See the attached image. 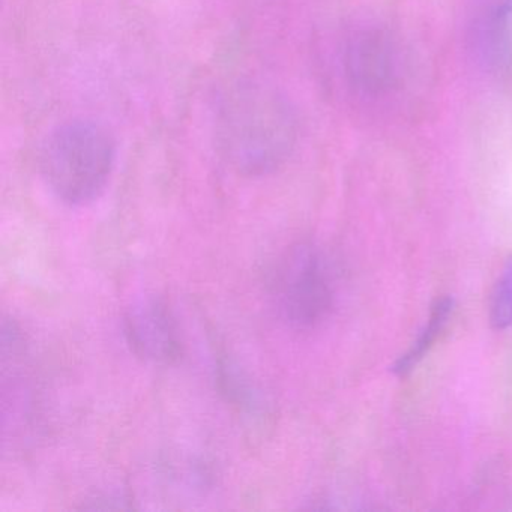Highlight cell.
<instances>
[{
  "mask_svg": "<svg viewBox=\"0 0 512 512\" xmlns=\"http://www.w3.org/2000/svg\"><path fill=\"white\" fill-rule=\"evenodd\" d=\"M491 59L499 67L512 65V0H502L488 23Z\"/></svg>",
  "mask_w": 512,
  "mask_h": 512,
  "instance_id": "52a82bcc",
  "label": "cell"
},
{
  "mask_svg": "<svg viewBox=\"0 0 512 512\" xmlns=\"http://www.w3.org/2000/svg\"><path fill=\"white\" fill-rule=\"evenodd\" d=\"M454 310L455 301L451 296H445V298L437 299V301L434 302L433 307H431L427 325L422 329L418 340H416L415 343L412 344V347L395 362L392 371H394L397 376H407V374L425 358V355L430 352L434 343L439 340L442 332L445 331Z\"/></svg>",
  "mask_w": 512,
  "mask_h": 512,
  "instance_id": "8992f818",
  "label": "cell"
},
{
  "mask_svg": "<svg viewBox=\"0 0 512 512\" xmlns=\"http://www.w3.org/2000/svg\"><path fill=\"white\" fill-rule=\"evenodd\" d=\"M271 295L281 319L296 329H311L334 307L335 286L325 254L299 242L287 248L272 271Z\"/></svg>",
  "mask_w": 512,
  "mask_h": 512,
  "instance_id": "3957f363",
  "label": "cell"
},
{
  "mask_svg": "<svg viewBox=\"0 0 512 512\" xmlns=\"http://www.w3.org/2000/svg\"><path fill=\"white\" fill-rule=\"evenodd\" d=\"M125 337L131 350L154 364H173L182 355L181 332L172 310L158 298L142 299L128 308Z\"/></svg>",
  "mask_w": 512,
  "mask_h": 512,
  "instance_id": "277c9868",
  "label": "cell"
},
{
  "mask_svg": "<svg viewBox=\"0 0 512 512\" xmlns=\"http://www.w3.org/2000/svg\"><path fill=\"white\" fill-rule=\"evenodd\" d=\"M115 163V137L92 119L59 125L41 148V175L52 193L70 206L95 202L109 185Z\"/></svg>",
  "mask_w": 512,
  "mask_h": 512,
  "instance_id": "7a4b0ae2",
  "label": "cell"
},
{
  "mask_svg": "<svg viewBox=\"0 0 512 512\" xmlns=\"http://www.w3.org/2000/svg\"><path fill=\"white\" fill-rule=\"evenodd\" d=\"M490 325L494 331H505L512 326V256L503 265L491 293Z\"/></svg>",
  "mask_w": 512,
  "mask_h": 512,
  "instance_id": "ba28073f",
  "label": "cell"
},
{
  "mask_svg": "<svg viewBox=\"0 0 512 512\" xmlns=\"http://www.w3.org/2000/svg\"><path fill=\"white\" fill-rule=\"evenodd\" d=\"M215 140L221 160L233 172L260 178L280 169L292 155L298 140V119L277 88L245 80L221 100Z\"/></svg>",
  "mask_w": 512,
  "mask_h": 512,
  "instance_id": "6da1fadb",
  "label": "cell"
},
{
  "mask_svg": "<svg viewBox=\"0 0 512 512\" xmlns=\"http://www.w3.org/2000/svg\"><path fill=\"white\" fill-rule=\"evenodd\" d=\"M347 71L364 94L389 91L395 80V59L388 38L373 31L358 35L347 50Z\"/></svg>",
  "mask_w": 512,
  "mask_h": 512,
  "instance_id": "5b68a950",
  "label": "cell"
}]
</instances>
